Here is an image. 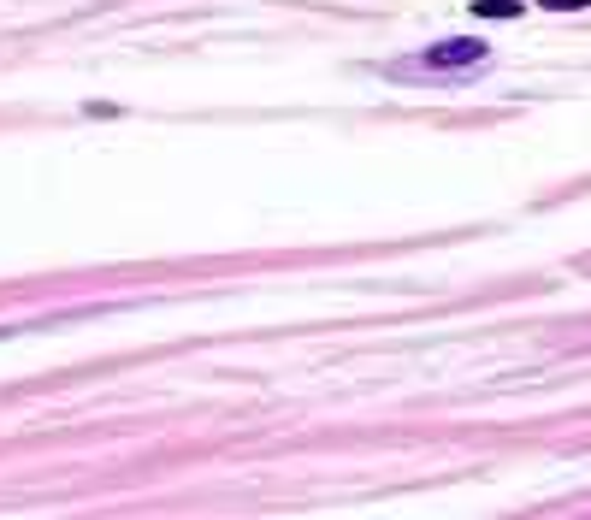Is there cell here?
Wrapping results in <instances>:
<instances>
[{
    "label": "cell",
    "mask_w": 591,
    "mask_h": 520,
    "mask_svg": "<svg viewBox=\"0 0 591 520\" xmlns=\"http://www.w3.org/2000/svg\"><path fill=\"white\" fill-rule=\"evenodd\" d=\"M491 54L479 36H450V42H432L426 48V71H467V65H479Z\"/></svg>",
    "instance_id": "6da1fadb"
},
{
    "label": "cell",
    "mask_w": 591,
    "mask_h": 520,
    "mask_svg": "<svg viewBox=\"0 0 591 520\" xmlns=\"http://www.w3.org/2000/svg\"><path fill=\"white\" fill-rule=\"evenodd\" d=\"M473 18H521V0H473Z\"/></svg>",
    "instance_id": "7a4b0ae2"
},
{
    "label": "cell",
    "mask_w": 591,
    "mask_h": 520,
    "mask_svg": "<svg viewBox=\"0 0 591 520\" xmlns=\"http://www.w3.org/2000/svg\"><path fill=\"white\" fill-rule=\"evenodd\" d=\"M544 6H550V12H586L591 0H544Z\"/></svg>",
    "instance_id": "3957f363"
}]
</instances>
